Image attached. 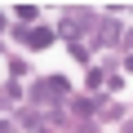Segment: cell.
Listing matches in <instances>:
<instances>
[{
    "label": "cell",
    "instance_id": "obj_1",
    "mask_svg": "<svg viewBox=\"0 0 133 133\" xmlns=\"http://www.w3.org/2000/svg\"><path fill=\"white\" fill-rule=\"evenodd\" d=\"M27 44L31 49H44V44H53V31L49 27H36V31H27Z\"/></svg>",
    "mask_w": 133,
    "mask_h": 133
},
{
    "label": "cell",
    "instance_id": "obj_2",
    "mask_svg": "<svg viewBox=\"0 0 133 133\" xmlns=\"http://www.w3.org/2000/svg\"><path fill=\"white\" fill-rule=\"evenodd\" d=\"M115 36H120V27H115V22H107V27H102V44H111Z\"/></svg>",
    "mask_w": 133,
    "mask_h": 133
},
{
    "label": "cell",
    "instance_id": "obj_3",
    "mask_svg": "<svg viewBox=\"0 0 133 133\" xmlns=\"http://www.w3.org/2000/svg\"><path fill=\"white\" fill-rule=\"evenodd\" d=\"M0 133H18V129H14V124H5V129H0Z\"/></svg>",
    "mask_w": 133,
    "mask_h": 133
}]
</instances>
